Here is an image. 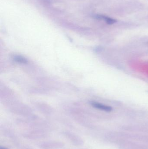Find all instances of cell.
<instances>
[{
  "label": "cell",
  "instance_id": "cell-2",
  "mask_svg": "<svg viewBox=\"0 0 148 149\" xmlns=\"http://www.w3.org/2000/svg\"><path fill=\"white\" fill-rule=\"evenodd\" d=\"M63 134L64 137L74 146L77 147L81 146L84 143L81 137L72 132L67 131H64Z\"/></svg>",
  "mask_w": 148,
  "mask_h": 149
},
{
  "label": "cell",
  "instance_id": "cell-4",
  "mask_svg": "<svg viewBox=\"0 0 148 149\" xmlns=\"http://www.w3.org/2000/svg\"><path fill=\"white\" fill-rule=\"evenodd\" d=\"M91 105L95 108L103 110V111H106V112H110L112 110L111 107H109V106H106V105H103V104H101V103H98V102H91Z\"/></svg>",
  "mask_w": 148,
  "mask_h": 149
},
{
  "label": "cell",
  "instance_id": "cell-5",
  "mask_svg": "<svg viewBox=\"0 0 148 149\" xmlns=\"http://www.w3.org/2000/svg\"><path fill=\"white\" fill-rule=\"evenodd\" d=\"M14 60L16 62H18L20 63H27V60L23 58V57H22L21 56H17L14 57Z\"/></svg>",
  "mask_w": 148,
  "mask_h": 149
},
{
  "label": "cell",
  "instance_id": "cell-1",
  "mask_svg": "<svg viewBox=\"0 0 148 149\" xmlns=\"http://www.w3.org/2000/svg\"><path fill=\"white\" fill-rule=\"evenodd\" d=\"M48 134L46 130H29L25 132L23 136L25 138L29 140H38L46 138L48 136Z\"/></svg>",
  "mask_w": 148,
  "mask_h": 149
},
{
  "label": "cell",
  "instance_id": "cell-6",
  "mask_svg": "<svg viewBox=\"0 0 148 149\" xmlns=\"http://www.w3.org/2000/svg\"><path fill=\"white\" fill-rule=\"evenodd\" d=\"M0 149H9L7 148H4V147H0Z\"/></svg>",
  "mask_w": 148,
  "mask_h": 149
},
{
  "label": "cell",
  "instance_id": "cell-3",
  "mask_svg": "<svg viewBox=\"0 0 148 149\" xmlns=\"http://www.w3.org/2000/svg\"><path fill=\"white\" fill-rule=\"evenodd\" d=\"M64 144L62 142L57 141H48L41 143L39 147L42 149H58L63 148Z\"/></svg>",
  "mask_w": 148,
  "mask_h": 149
}]
</instances>
